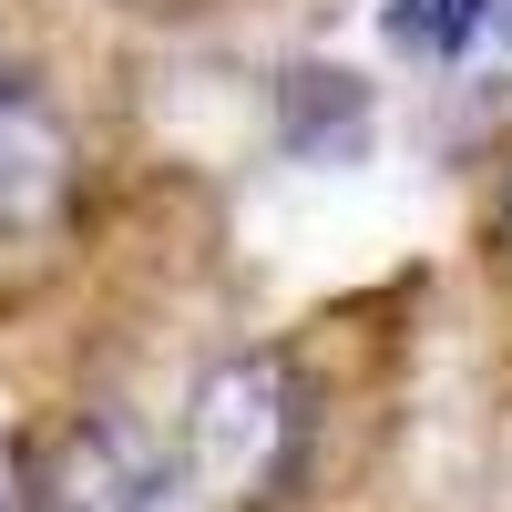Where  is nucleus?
I'll return each instance as SVG.
<instances>
[{
	"label": "nucleus",
	"instance_id": "20e7f679",
	"mask_svg": "<svg viewBox=\"0 0 512 512\" xmlns=\"http://www.w3.org/2000/svg\"><path fill=\"white\" fill-rule=\"evenodd\" d=\"M472 31H482V0H400V11H390V41L420 52V62H461Z\"/></svg>",
	"mask_w": 512,
	"mask_h": 512
},
{
	"label": "nucleus",
	"instance_id": "f257e3e1",
	"mask_svg": "<svg viewBox=\"0 0 512 512\" xmlns=\"http://www.w3.org/2000/svg\"><path fill=\"white\" fill-rule=\"evenodd\" d=\"M308 472V379L287 359L246 349L216 359L185 400V492L216 512H267Z\"/></svg>",
	"mask_w": 512,
	"mask_h": 512
},
{
	"label": "nucleus",
	"instance_id": "f03ea898",
	"mask_svg": "<svg viewBox=\"0 0 512 512\" xmlns=\"http://www.w3.org/2000/svg\"><path fill=\"white\" fill-rule=\"evenodd\" d=\"M41 512H185V461L123 420H82L41 472Z\"/></svg>",
	"mask_w": 512,
	"mask_h": 512
},
{
	"label": "nucleus",
	"instance_id": "39448f33",
	"mask_svg": "<svg viewBox=\"0 0 512 512\" xmlns=\"http://www.w3.org/2000/svg\"><path fill=\"white\" fill-rule=\"evenodd\" d=\"M502 11H512V0H502Z\"/></svg>",
	"mask_w": 512,
	"mask_h": 512
},
{
	"label": "nucleus",
	"instance_id": "7ed1b4c3",
	"mask_svg": "<svg viewBox=\"0 0 512 512\" xmlns=\"http://www.w3.org/2000/svg\"><path fill=\"white\" fill-rule=\"evenodd\" d=\"M62 205H72V123L21 72H0V236L62 226Z\"/></svg>",
	"mask_w": 512,
	"mask_h": 512
}]
</instances>
